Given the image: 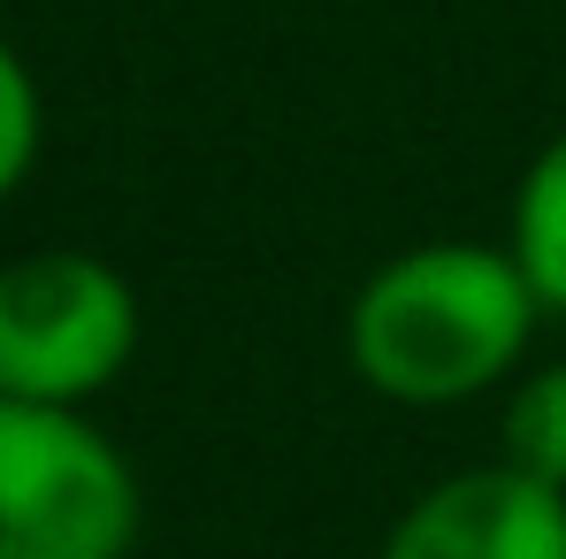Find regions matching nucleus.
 I'll return each mask as SVG.
<instances>
[{"label": "nucleus", "instance_id": "nucleus-1", "mask_svg": "<svg viewBox=\"0 0 566 559\" xmlns=\"http://www.w3.org/2000/svg\"><path fill=\"white\" fill-rule=\"evenodd\" d=\"M544 299L513 246L429 238L390 253L345 307V361L390 406H468L521 369Z\"/></svg>", "mask_w": 566, "mask_h": 559}, {"label": "nucleus", "instance_id": "nucleus-2", "mask_svg": "<svg viewBox=\"0 0 566 559\" xmlns=\"http://www.w3.org/2000/svg\"><path fill=\"white\" fill-rule=\"evenodd\" d=\"M138 467L85 406L0 398V559H130Z\"/></svg>", "mask_w": 566, "mask_h": 559}, {"label": "nucleus", "instance_id": "nucleus-3", "mask_svg": "<svg viewBox=\"0 0 566 559\" xmlns=\"http://www.w3.org/2000/svg\"><path fill=\"white\" fill-rule=\"evenodd\" d=\"M138 353V291L115 261L46 246L0 269V398L93 406Z\"/></svg>", "mask_w": 566, "mask_h": 559}, {"label": "nucleus", "instance_id": "nucleus-4", "mask_svg": "<svg viewBox=\"0 0 566 559\" xmlns=\"http://www.w3.org/2000/svg\"><path fill=\"white\" fill-rule=\"evenodd\" d=\"M376 559H566V490L490 460L429 483Z\"/></svg>", "mask_w": 566, "mask_h": 559}, {"label": "nucleus", "instance_id": "nucleus-5", "mask_svg": "<svg viewBox=\"0 0 566 559\" xmlns=\"http://www.w3.org/2000/svg\"><path fill=\"white\" fill-rule=\"evenodd\" d=\"M513 261L528 269L544 314H566V131L528 162V177L513 191Z\"/></svg>", "mask_w": 566, "mask_h": 559}, {"label": "nucleus", "instance_id": "nucleus-6", "mask_svg": "<svg viewBox=\"0 0 566 559\" xmlns=\"http://www.w3.org/2000/svg\"><path fill=\"white\" fill-rule=\"evenodd\" d=\"M497 429H505V467L566 490V361H544L521 375Z\"/></svg>", "mask_w": 566, "mask_h": 559}, {"label": "nucleus", "instance_id": "nucleus-7", "mask_svg": "<svg viewBox=\"0 0 566 559\" xmlns=\"http://www.w3.org/2000/svg\"><path fill=\"white\" fill-rule=\"evenodd\" d=\"M39 146H46V100L31 62L0 39V199L39 169Z\"/></svg>", "mask_w": 566, "mask_h": 559}]
</instances>
